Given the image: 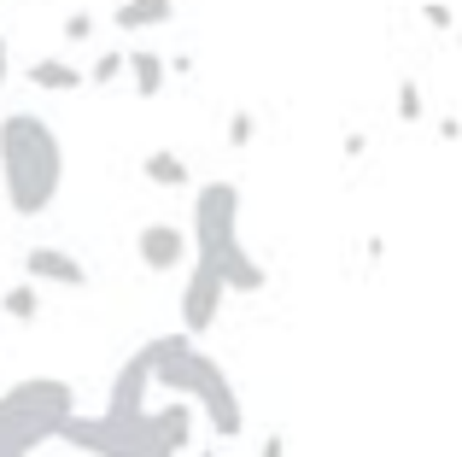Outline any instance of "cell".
I'll use <instances>...</instances> for the list:
<instances>
[{
	"label": "cell",
	"instance_id": "6da1fadb",
	"mask_svg": "<svg viewBox=\"0 0 462 457\" xmlns=\"http://www.w3.org/2000/svg\"><path fill=\"white\" fill-rule=\"evenodd\" d=\"M0 188L18 218L53 211L65 188V147L42 112H6L0 117Z\"/></svg>",
	"mask_w": 462,
	"mask_h": 457
},
{
	"label": "cell",
	"instance_id": "7a4b0ae2",
	"mask_svg": "<svg viewBox=\"0 0 462 457\" xmlns=\"http://www.w3.org/2000/svg\"><path fill=\"white\" fill-rule=\"evenodd\" d=\"M141 358H147V369H152V387H170V393H181V399H193L205 411V423H211L217 440H235L240 428H246L240 393H235V381H228V369L217 364L211 352H199V340H193L188 329L147 340Z\"/></svg>",
	"mask_w": 462,
	"mask_h": 457
},
{
	"label": "cell",
	"instance_id": "3957f363",
	"mask_svg": "<svg viewBox=\"0 0 462 457\" xmlns=\"http://www.w3.org/2000/svg\"><path fill=\"white\" fill-rule=\"evenodd\" d=\"M70 416L77 411V387L59 376H30V381H12L0 393V440H6L18 457H30L47 440H65Z\"/></svg>",
	"mask_w": 462,
	"mask_h": 457
},
{
	"label": "cell",
	"instance_id": "277c9868",
	"mask_svg": "<svg viewBox=\"0 0 462 457\" xmlns=\"http://www.w3.org/2000/svg\"><path fill=\"white\" fill-rule=\"evenodd\" d=\"M65 440L88 457H176V440L158 428V416H70Z\"/></svg>",
	"mask_w": 462,
	"mask_h": 457
},
{
	"label": "cell",
	"instance_id": "5b68a950",
	"mask_svg": "<svg viewBox=\"0 0 462 457\" xmlns=\"http://www.w3.org/2000/svg\"><path fill=\"white\" fill-rule=\"evenodd\" d=\"M235 240H240V188L235 182H205L193 194V252L217 258Z\"/></svg>",
	"mask_w": 462,
	"mask_h": 457
},
{
	"label": "cell",
	"instance_id": "8992f818",
	"mask_svg": "<svg viewBox=\"0 0 462 457\" xmlns=\"http://www.w3.org/2000/svg\"><path fill=\"white\" fill-rule=\"evenodd\" d=\"M223 294H228V282H223V270H217L211 258H193V275L181 282V329L199 340L205 329H217V311H223Z\"/></svg>",
	"mask_w": 462,
	"mask_h": 457
},
{
	"label": "cell",
	"instance_id": "52a82bcc",
	"mask_svg": "<svg viewBox=\"0 0 462 457\" xmlns=\"http://www.w3.org/2000/svg\"><path fill=\"white\" fill-rule=\"evenodd\" d=\"M23 275L30 282H53V287H88V264L65 247H30L23 252Z\"/></svg>",
	"mask_w": 462,
	"mask_h": 457
},
{
	"label": "cell",
	"instance_id": "ba28073f",
	"mask_svg": "<svg viewBox=\"0 0 462 457\" xmlns=\"http://www.w3.org/2000/svg\"><path fill=\"white\" fill-rule=\"evenodd\" d=\"M147 387H152V369L147 358H141V346L124 358V369H117L112 381V399H106V411L112 416H147Z\"/></svg>",
	"mask_w": 462,
	"mask_h": 457
},
{
	"label": "cell",
	"instance_id": "9c48e42d",
	"mask_svg": "<svg viewBox=\"0 0 462 457\" xmlns=\"http://www.w3.org/2000/svg\"><path fill=\"white\" fill-rule=\"evenodd\" d=\"M135 252H141V264H147V270H181V264H188V228L147 223L135 235Z\"/></svg>",
	"mask_w": 462,
	"mask_h": 457
},
{
	"label": "cell",
	"instance_id": "30bf717a",
	"mask_svg": "<svg viewBox=\"0 0 462 457\" xmlns=\"http://www.w3.org/2000/svg\"><path fill=\"white\" fill-rule=\"evenodd\" d=\"M211 264H217V270H223L228 294H263V282H270V270H263V264L252 258V252L240 247V240H235V247H223V252H217Z\"/></svg>",
	"mask_w": 462,
	"mask_h": 457
},
{
	"label": "cell",
	"instance_id": "8fae6325",
	"mask_svg": "<svg viewBox=\"0 0 462 457\" xmlns=\"http://www.w3.org/2000/svg\"><path fill=\"white\" fill-rule=\"evenodd\" d=\"M176 18V0H124V6L112 12V23L124 35H141V30H164V23Z\"/></svg>",
	"mask_w": 462,
	"mask_h": 457
},
{
	"label": "cell",
	"instance_id": "7c38bea8",
	"mask_svg": "<svg viewBox=\"0 0 462 457\" xmlns=\"http://www.w3.org/2000/svg\"><path fill=\"white\" fill-rule=\"evenodd\" d=\"M164 77H170V59L152 53V47H129V89L141 100H158L164 94Z\"/></svg>",
	"mask_w": 462,
	"mask_h": 457
},
{
	"label": "cell",
	"instance_id": "4fadbf2b",
	"mask_svg": "<svg viewBox=\"0 0 462 457\" xmlns=\"http://www.w3.org/2000/svg\"><path fill=\"white\" fill-rule=\"evenodd\" d=\"M23 77H30V89H42V94H77L82 82H88V70H77L70 59H35Z\"/></svg>",
	"mask_w": 462,
	"mask_h": 457
},
{
	"label": "cell",
	"instance_id": "5bb4252c",
	"mask_svg": "<svg viewBox=\"0 0 462 457\" xmlns=\"http://www.w3.org/2000/svg\"><path fill=\"white\" fill-rule=\"evenodd\" d=\"M141 176H147L152 188H188V182H193L188 159H181V153H170V147L147 153V159H141Z\"/></svg>",
	"mask_w": 462,
	"mask_h": 457
},
{
	"label": "cell",
	"instance_id": "9a60e30c",
	"mask_svg": "<svg viewBox=\"0 0 462 457\" xmlns=\"http://www.w3.org/2000/svg\"><path fill=\"white\" fill-rule=\"evenodd\" d=\"M0 311H6L12 322H35V317H42V294H35V282L6 287V294H0Z\"/></svg>",
	"mask_w": 462,
	"mask_h": 457
},
{
	"label": "cell",
	"instance_id": "2e32d148",
	"mask_svg": "<svg viewBox=\"0 0 462 457\" xmlns=\"http://www.w3.org/2000/svg\"><path fill=\"white\" fill-rule=\"evenodd\" d=\"M117 77H129V53H100L88 65V82H100V89H106V82H117Z\"/></svg>",
	"mask_w": 462,
	"mask_h": 457
},
{
	"label": "cell",
	"instance_id": "e0dca14e",
	"mask_svg": "<svg viewBox=\"0 0 462 457\" xmlns=\"http://www.w3.org/2000/svg\"><path fill=\"white\" fill-rule=\"evenodd\" d=\"M398 124H421V89L416 82H398Z\"/></svg>",
	"mask_w": 462,
	"mask_h": 457
},
{
	"label": "cell",
	"instance_id": "ac0fdd59",
	"mask_svg": "<svg viewBox=\"0 0 462 457\" xmlns=\"http://www.w3.org/2000/svg\"><path fill=\"white\" fill-rule=\"evenodd\" d=\"M252 141H258V117L235 112V117H228V147H252Z\"/></svg>",
	"mask_w": 462,
	"mask_h": 457
},
{
	"label": "cell",
	"instance_id": "d6986e66",
	"mask_svg": "<svg viewBox=\"0 0 462 457\" xmlns=\"http://www.w3.org/2000/svg\"><path fill=\"white\" fill-rule=\"evenodd\" d=\"M94 35V12H70L65 18V42H88Z\"/></svg>",
	"mask_w": 462,
	"mask_h": 457
},
{
	"label": "cell",
	"instance_id": "ffe728a7",
	"mask_svg": "<svg viewBox=\"0 0 462 457\" xmlns=\"http://www.w3.org/2000/svg\"><path fill=\"white\" fill-rule=\"evenodd\" d=\"M421 18H428L433 30H451V23H457V18H451V6H439V0H433V6H421Z\"/></svg>",
	"mask_w": 462,
	"mask_h": 457
},
{
	"label": "cell",
	"instance_id": "44dd1931",
	"mask_svg": "<svg viewBox=\"0 0 462 457\" xmlns=\"http://www.w3.org/2000/svg\"><path fill=\"white\" fill-rule=\"evenodd\" d=\"M439 141H462V124H457V117H439Z\"/></svg>",
	"mask_w": 462,
	"mask_h": 457
},
{
	"label": "cell",
	"instance_id": "7402d4cb",
	"mask_svg": "<svg viewBox=\"0 0 462 457\" xmlns=\"http://www.w3.org/2000/svg\"><path fill=\"white\" fill-rule=\"evenodd\" d=\"M258 457H287V440L282 434H270V440H263V452Z\"/></svg>",
	"mask_w": 462,
	"mask_h": 457
},
{
	"label": "cell",
	"instance_id": "603a6c76",
	"mask_svg": "<svg viewBox=\"0 0 462 457\" xmlns=\"http://www.w3.org/2000/svg\"><path fill=\"white\" fill-rule=\"evenodd\" d=\"M0 457H18V452H12V446H6V440H0Z\"/></svg>",
	"mask_w": 462,
	"mask_h": 457
},
{
	"label": "cell",
	"instance_id": "cb8c5ba5",
	"mask_svg": "<svg viewBox=\"0 0 462 457\" xmlns=\"http://www.w3.org/2000/svg\"><path fill=\"white\" fill-rule=\"evenodd\" d=\"M0 89H6V59H0Z\"/></svg>",
	"mask_w": 462,
	"mask_h": 457
},
{
	"label": "cell",
	"instance_id": "d4e9b609",
	"mask_svg": "<svg viewBox=\"0 0 462 457\" xmlns=\"http://www.w3.org/2000/svg\"><path fill=\"white\" fill-rule=\"evenodd\" d=\"M0 59H6V35H0Z\"/></svg>",
	"mask_w": 462,
	"mask_h": 457
},
{
	"label": "cell",
	"instance_id": "484cf974",
	"mask_svg": "<svg viewBox=\"0 0 462 457\" xmlns=\"http://www.w3.org/2000/svg\"><path fill=\"white\" fill-rule=\"evenodd\" d=\"M0 294H6V287H0Z\"/></svg>",
	"mask_w": 462,
	"mask_h": 457
}]
</instances>
